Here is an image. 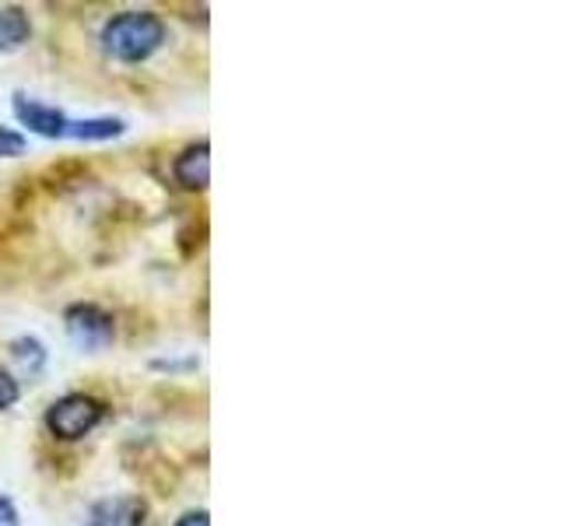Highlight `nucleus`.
<instances>
[{
  "mask_svg": "<svg viewBox=\"0 0 561 526\" xmlns=\"http://www.w3.org/2000/svg\"><path fill=\"white\" fill-rule=\"evenodd\" d=\"M25 151V137L18 130L0 127V158H11V155H22Z\"/></svg>",
  "mask_w": 561,
  "mask_h": 526,
  "instance_id": "nucleus-11",
  "label": "nucleus"
},
{
  "mask_svg": "<svg viewBox=\"0 0 561 526\" xmlns=\"http://www.w3.org/2000/svg\"><path fill=\"white\" fill-rule=\"evenodd\" d=\"M172 175L183 190H207V183H210V145L207 140H197V145H190L183 155H175Z\"/></svg>",
  "mask_w": 561,
  "mask_h": 526,
  "instance_id": "nucleus-6",
  "label": "nucleus"
},
{
  "mask_svg": "<svg viewBox=\"0 0 561 526\" xmlns=\"http://www.w3.org/2000/svg\"><path fill=\"white\" fill-rule=\"evenodd\" d=\"M32 39V22L22 8H0V53H14Z\"/></svg>",
  "mask_w": 561,
  "mask_h": 526,
  "instance_id": "nucleus-8",
  "label": "nucleus"
},
{
  "mask_svg": "<svg viewBox=\"0 0 561 526\" xmlns=\"http://www.w3.org/2000/svg\"><path fill=\"white\" fill-rule=\"evenodd\" d=\"M145 516H148V505L137 495H116L88 508L84 526H145Z\"/></svg>",
  "mask_w": 561,
  "mask_h": 526,
  "instance_id": "nucleus-5",
  "label": "nucleus"
},
{
  "mask_svg": "<svg viewBox=\"0 0 561 526\" xmlns=\"http://www.w3.org/2000/svg\"><path fill=\"white\" fill-rule=\"evenodd\" d=\"M105 418V403L88 397V393H67L49 403L46 411V428L49 435L64 438V443H78L88 432H95Z\"/></svg>",
  "mask_w": 561,
  "mask_h": 526,
  "instance_id": "nucleus-2",
  "label": "nucleus"
},
{
  "mask_svg": "<svg viewBox=\"0 0 561 526\" xmlns=\"http://www.w3.org/2000/svg\"><path fill=\"white\" fill-rule=\"evenodd\" d=\"M18 397H22V386H18V379L8 373V368H0V411L14 408Z\"/></svg>",
  "mask_w": 561,
  "mask_h": 526,
  "instance_id": "nucleus-10",
  "label": "nucleus"
},
{
  "mask_svg": "<svg viewBox=\"0 0 561 526\" xmlns=\"http://www.w3.org/2000/svg\"><path fill=\"white\" fill-rule=\"evenodd\" d=\"M18 523H22V516H18V505L8 495H0V526H18Z\"/></svg>",
  "mask_w": 561,
  "mask_h": 526,
  "instance_id": "nucleus-12",
  "label": "nucleus"
},
{
  "mask_svg": "<svg viewBox=\"0 0 561 526\" xmlns=\"http://www.w3.org/2000/svg\"><path fill=\"white\" fill-rule=\"evenodd\" d=\"M64 323H67V338L75 341L78 347L84 351H102L110 347L113 338H116V323L113 316L92 306V302H78L64 312Z\"/></svg>",
  "mask_w": 561,
  "mask_h": 526,
  "instance_id": "nucleus-3",
  "label": "nucleus"
},
{
  "mask_svg": "<svg viewBox=\"0 0 561 526\" xmlns=\"http://www.w3.org/2000/svg\"><path fill=\"white\" fill-rule=\"evenodd\" d=\"M175 526H210V516L204 513V508H197V513H186L175 519Z\"/></svg>",
  "mask_w": 561,
  "mask_h": 526,
  "instance_id": "nucleus-13",
  "label": "nucleus"
},
{
  "mask_svg": "<svg viewBox=\"0 0 561 526\" xmlns=\"http://www.w3.org/2000/svg\"><path fill=\"white\" fill-rule=\"evenodd\" d=\"M165 43V22L154 11H119L102 28V46L119 64H145Z\"/></svg>",
  "mask_w": 561,
  "mask_h": 526,
  "instance_id": "nucleus-1",
  "label": "nucleus"
},
{
  "mask_svg": "<svg viewBox=\"0 0 561 526\" xmlns=\"http://www.w3.org/2000/svg\"><path fill=\"white\" fill-rule=\"evenodd\" d=\"M14 119L22 123V127H28L32 134L39 137H67L70 130V116L60 113L57 105H46L39 99H32L25 92L14 95Z\"/></svg>",
  "mask_w": 561,
  "mask_h": 526,
  "instance_id": "nucleus-4",
  "label": "nucleus"
},
{
  "mask_svg": "<svg viewBox=\"0 0 561 526\" xmlns=\"http://www.w3.org/2000/svg\"><path fill=\"white\" fill-rule=\"evenodd\" d=\"M127 130V123L116 116H95V119H70L67 137L75 140H113Z\"/></svg>",
  "mask_w": 561,
  "mask_h": 526,
  "instance_id": "nucleus-9",
  "label": "nucleus"
},
{
  "mask_svg": "<svg viewBox=\"0 0 561 526\" xmlns=\"http://www.w3.org/2000/svg\"><path fill=\"white\" fill-rule=\"evenodd\" d=\"M8 358H11V365L22 373L25 379H35V376H43L46 373V347H43V341H35V338H18V341H11L8 344Z\"/></svg>",
  "mask_w": 561,
  "mask_h": 526,
  "instance_id": "nucleus-7",
  "label": "nucleus"
}]
</instances>
